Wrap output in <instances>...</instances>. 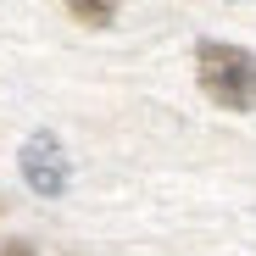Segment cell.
<instances>
[{"label": "cell", "mask_w": 256, "mask_h": 256, "mask_svg": "<svg viewBox=\"0 0 256 256\" xmlns=\"http://www.w3.org/2000/svg\"><path fill=\"white\" fill-rule=\"evenodd\" d=\"M195 78L212 106L223 112H256V56L223 39H200L195 50Z\"/></svg>", "instance_id": "cell-1"}, {"label": "cell", "mask_w": 256, "mask_h": 256, "mask_svg": "<svg viewBox=\"0 0 256 256\" xmlns=\"http://www.w3.org/2000/svg\"><path fill=\"white\" fill-rule=\"evenodd\" d=\"M22 178L39 195H62L67 190V150H62L56 134H34L22 145Z\"/></svg>", "instance_id": "cell-2"}, {"label": "cell", "mask_w": 256, "mask_h": 256, "mask_svg": "<svg viewBox=\"0 0 256 256\" xmlns=\"http://www.w3.org/2000/svg\"><path fill=\"white\" fill-rule=\"evenodd\" d=\"M62 6H67L84 28H106V22L117 17V0H62Z\"/></svg>", "instance_id": "cell-3"}, {"label": "cell", "mask_w": 256, "mask_h": 256, "mask_svg": "<svg viewBox=\"0 0 256 256\" xmlns=\"http://www.w3.org/2000/svg\"><path fill=\"white\" fill-rule=\"evenodd\" d=\"M0 256H34V245H28V240H6V245H0Z\"/></svg>", "instance_id": "cell-4"}]
</instances>
